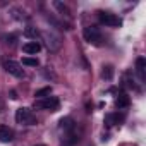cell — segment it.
Listing matches in <instances>:
<instances>
[{"mask_svg": "<svg viewBox=\"0 0 146 146\" xmlns=\"http://www.w3.org/2000/svg\"><path fill=\"white\" fill-rule=\"evenodd\" d=\"M40 35H41V38H43V41H45V45H46V48H48L50 52H57V50H60V46H62V40H60L58 35H55L53 31H41Z\"/></svg>", "mask_w": 146, "mask_h": 146, "instance_id": "obj_1", "label": "cell"}, {"mask_svg": "<svg viewBox=\"0 0 146 146\" xmlns=\"http://www.w3.org/2000/svg\"><path fill=\"white\" fill-rule=\"evenodd\" d=\"M58 105H60V102H58L57 96H46V98L36 100L33 107L40 108V110H52V112H55V110H58Z\"/></svg>", "mask_w": 146, "mask_h": 146, "instance_id": "obj_2", "label": "cell"}, {"mask_svg": "<svg viewBox=\"0 0 146 146\" xmlns=\"http://www.w3.org/2000/svg\"><path fill=\"white\" fill-rule=\"evenodd\" d=\"M16 120H17V124H23V125H33V124H36L35 113L29 108H24V107L16 110Z\"/></svg>", "mask_w": 146, "mask_h": 146, "instance_id": "obj_3", "label": "cell"}, {"mask_svg": "<svg viewBox=\"0 0 146 146\" xmlns=\"http://www.w3.org/2000/svg\"><path fill=\"white\" fill-rule=\"evenodd\" d=\"M98 19H100V23L102 24H105V26H108V28H119L120 24H122V21H120V17H117L115 14H112V12H98Z\"/></svg>", "mask_w": 146, "mask_h": 146, "instance_id": "obj_4", "label": "cell"}, {"mask_svg": "<svg viewBox=\"0 0 146 146\" xmlns=\"http://www.w3.org/2000/svg\"><path fill=\"white\" fill-rule=\"evenodd\" d=\"M83 36L88 43H93V45H100L102 43V33L98 31V28L95 26H88L83 29Z\"/></svg>", "mask_w": 146, "mask_h": 146, "instance_id": "obj_5", "label": "cell"}, {"mask_svg": "<svg viewBox=\"0 0 146 146\" xmlns=\"http://www.w3.org/2000/svg\"><path fill=\"white\" fill-rule=\"evenodd\" d=\"M4 69L9 72L11 76H14V78H24V69L16 60H5L4 62Z\"/></svg>", "mask_w": 146, "mask_h": 146, "instance_id": "obj_6", "label": "cell"}, {"mask_svg": "<svg viewBox=\"0 0 146 146\" xmlns=\"http://www.w3.org/2000/svg\"><path fill=\"white\" fill-rule=\"evenodd\" d=\"M23 50H24V53H28V55H36V53L41 50V45H40L38 41H28V43L23 45Z\"/></svg>", "mask_w": 146, "mask_h": 146, "instance_id": "obj_7", "label": "cell"}, {"mask_svg": "<svg viewBox=\"0 0 146 146\" xmlns=\"http://www.w3.org/2000/svg\"><path fill=\"white\" fill-rule=\"evenodd\" d=\"M136 70H137L141 81H144L146 79V58L144 57H137L136 58Z\"/></svg>", "mask_w": 146, "mask_h": 146, "instance_id": "obj_8", "label": "cell"}, {"mask_svg": "<svg viewBox=\"0 0 146 146\" xmlns=\"http://www.w3.org/2000/svg\"><path fill=\"white\" fill-rule=\"evenodd\" d=\"M14 137V131L7 125H0V141L2 143H11Z\"/></svg>", "mask_w": 146, "mask_h": 146, "instance_id": "obj_9", "label": "cell"}, {"mask_svg": "<svg viewBox=\"0 0 146 146\" xmlns=\"http://www.w3.org/2000/svg\"><path fill=\"white\" fill-rule=\"evenodd\" d=\"M115 105H117L119 108H125V107H129V96H127L125 93H119L117 98H115Z\"/></svg>", "mask_w": 146, "mask_h": 146, "instance_id": "obj_10", "label": "cell"}, {"mask_svg": "<svg viewBox=\"0 0 146 146\" xmlns=\"http://www.w3.org/2000/svg\"><path fill=\"white\" fill-rule=\"evenodd\" d=\"M50 93H52V88H50V86H46V88H41V90H38V91L35 93V96H36L38 100H41V98H46V96H50Z\"/></svg>", "mask_w": 146, "mask_h": 146, "instance_id": "obj_11", "label": "cell"}, {"mask_svg": "<svg viewBox=\"0 0 146 146\" xmlns=\"http://www.w3.org/2000/svg\"><path fill=\"white\" fill-rule=\"evenodd\" d=\"M23 64L24 65H28V67H38V58H35V57H24L23 58Z\"/></svg>", "mask_w": 146, "mask_h": 146, "instance_id": "obj_12", "label": "cell"}, {"mask_svg": "<svg viewBox=\"0 0 146 146\" xmlns=\"http://www.w3.org/2000/svg\"><path fill=\"white\" fill-rule=\"evenodd\" d=\"M60 129H65V131H69V129H72V119H70V117H65V119H60Z\"/></svg>", "mask_w": 146, "mask_h": 146, "instance_id": "obj_13", "label": "cell"}, {"mask_svg": "<svg viewBox=\"0 0 146 146\" xmlns=\"http://www.w3.org/2000/svg\"><path fill=\"white\" fill-rule=\"evenodd\" d=\"M53 7H57L62 14H65V16H69L70 12H69V9H67V5H64L62 2H53Z\"/></svg>", "mask_w": 146, "mask_h": 146, "instance_id": "obj_14", "label": "cell"}, {"mask_svg": "<svg viewBox=\"0 0 146 146\" xmlns=\"http://www.w3.org/2000/svg\"><path fill=\"white\" fill-rule=\"evenodd\" d=\"M112 74H113V70H112V67H110V65L103 67V72H102V76H103L105 79H112Z\"/></svg>", "mask_w": 146, "mask_h": 146, "instance_id": "obj_15", "label": "cell"}, {"mask_svg": "<svg viewBox=\"0 0 146 146\" xmlns=\"http://www.w3.org/2000/svg\"><path fill=\"white\" fill-rule=\"evenodd\" d=\"M26 35H28V36H33V38H36L40 33H38L36 29H33V28H28V29H26Z\"/></svg>", "mask_w": 146, "mask_h": 146, "instance_id": "obj_16", "label": "cell"}, {"mask_svg": "<svg viewBox=\"0 0 146 146\" xmlns=\"http://www.w3.org/2000/svg\"><path fill=\"white\" fill-rule=\"evenodd\" d=\"M36 146H45V144H36Z\"/></svg>", "mask_w": 146, "mask_h": 146, "instance_id": "obj_17", "label": "cell"}]
</instances>
